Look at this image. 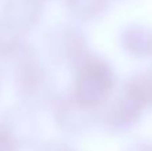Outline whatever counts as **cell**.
<instances>
[{
    "label": "cell",
    "instance_id": "1",
    "mask_svg": "<svg viewBox=\"0 0 152 151\" xmlns=\"http://www.w3.org/2000/svg\"><path fill=\"white\" fill-rule=\"evenodd\" d=\"M115 86V75L111 67L96 58L81 63L75 82V100L83 108L100 107L107 102Z\"/></svg>",
    "mask_w": 152,
    "mask_h": 151
},
{
    "label": "cell",
    "instance_id": "2",
    "mask_svg": "<svg viewBox=\"0 0 152 151\" xmlns=\"http://www.w3.org/2000/svg\"><path fill=\"white\" fill-rule=\"evenodd\" d=\"M124 94L142 108L152 107V72L134 76L124 87Z\"/></svg>",
    "mask_w": 152,
    "mask_h": 151
},
{
    "label": "cell",
    "instance_id": "3",
    "mask_svg": "<svg viewBox=\"0 0 152 151\" xmlns=\"http://www.w3.org/2000/svg\"><path fill=\"white\" fill-rule=\"evenodd\" d=\"M124 37V44L132 55L145 56L152 51V35L143 27H129Z\"/></svg>",
    "mask_w": 152,
    "mask_h": 151
},
{
    "label": "cell",
    "instance_id": "4",
    "mask_svg": "<svg viewBox=\"0 0 152 151\" xmlns=\"http://www.w3.org/2000/svg\"><path fill=\"white\" fill-rule=\"evenodd\" d=\"M16 142L15 138L5 130V127L0 126V151H15Z\"/></svg>",
    "mask_w": 152,
    "mask_h": 151
},
{
    "label": "cell",
    "instance_id": "5",
    "mask_svg": "<svg viewBox=\"0 0 152 151\" xmlns=\"http://www.w3.org/2000/svg\"><path fill=\"white\" fill-rule=\"evenodd\" d=\"M129 151H152V143L150 142H135L131 147L128 149Z\"/></svg>",
    "mask_w": 152,
    "mask_h": 151
}]
</instances>
